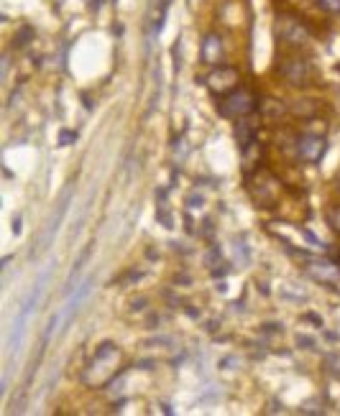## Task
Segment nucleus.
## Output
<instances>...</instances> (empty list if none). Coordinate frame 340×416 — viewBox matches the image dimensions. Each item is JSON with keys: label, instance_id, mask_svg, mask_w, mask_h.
Masks as SVG:
<instances>
[{"label": "nucleus", "instance_id": "2", "mask_svg": "<svg viewBox=\"0 0 340 416\" xmlns=\"http://www.w3.org/2000/svg\"><path fill=\"white\" fill-rule=\"evenodd\" d=\"M49 276H51V266H49V269L44 271V276H41V278L36 281V284H34L31 294L26 296V302L21 304V315L16 317V322H13V330H10V337H8L10 352H16V347H19V340L23 337V332H26V322H29V317L34 315V309H36L38 294L44 291V284L49 281Z\"/></svg>", "mask_w": 340, "mask_h": 416}, {"label": "nucleus", "instance_id": "9", "mask_svg": "<svg viewBox=\"0 0 340 416\" xmlns=\"http://www.w3.org/2000/svg\"><path fill=\"white\" fill-rule=\"evenodd\" d=\"M202 62L210 66H220L223 62V41L215 34H208L202 38Z\"/></svg>", "mask_w": 340, "mask_h": 416}, {"label": "nucleus", "instance_id": "6", "mask_svg": "<svg viewBox=\"0 0 340 416\" xmlns=\"http://www.w3.org/2000/svg\"><path fill=\"white\" fill-rule=\"evenodd\" d=\"M279 72H282L284 79L289 84H294V87H307L310 79L315 77V69H312L310 62H307V59H297V56H289L287 62H282V64H279Z\"/></svg>", "mask_w": 340, "mask_h": 416}, {"label": "nucleus", "instance_id": "18", "mask_svg": "<svg viewBox=\"0 0 340 416\" xmlns=\"http://www.w3.org/2000/svg\"><path fill=\"white\" fill-rule=\"evenodd\" d=\"M338 189H340V182H338Z\"/></svg>", "mask_w": 340, "mask_h": 416}, {"label": "nucleus", "instance_id": "5", "mask_svg": "<svg viewBox=\"0 0 340 416\" xmlns=\"http://www.w3.org/2000/svg\"><path fill=\"white\" fill-rule=\"evenodd\" d=\"M297 156L300 161L304 164H317L322 156H325V151H328V140L317 136V133H302V136H297Z\"/></svg>", "mask_w": 340, "mask_h": 416}, {"label": "nucleus", "instance_id": "8", "mask_svg": "<svg viewBox=\"0 0 340 416\" xmlns=\"http://www.w3.org/2000/svg\"><path fill=\"white\" fill-rule=\"evenodd\" d=\"M304 271L320 284H340V266L325 258H307Z\"/></svg>", "mask_w": 340, "mask_h": 416}, {"label": "nucleus", "instance_id": "16", "mask_svg": "<svg viewBox=\"0 0 340 416\" xmlns=\"http://www.w3.org/2000/svg\"><path fill=\"white\" fill-rule=\"evenodd\" d=\"M297 343H300V345H304V347H310V350H312V347H315V340H310V337H300V340H297Z\"/></svg>", "mask_w": 340, "mask_h": 416}, {"label": "nucleus", "instance_id": "12", "mask_svg": "<svg viewBox=\"0 0 340 416\" xmlns=\"http://www.w3.org/2000/svg\"><path fill=\"white\" fill-rule=\"evenodd\" d=\"M328 222H330L332 230L340 232V204H332L330 210H328Z\"/></svg>", "mask_w": 340, "mask_h": 416}, {"label": "nucleus", "instance_id": "10", "mask_svg": "<svg viewBox=\"0 0 340 416\" xmlns=\"http://www.w3.org/2000/svg\"><path fill=\"white\" fill-rule=\"evenodd\" d=\"M167 8H169V0H154V5L149 8V16H146V28H149V34H151V36H156V34H159V28L164 26Z\"/></svg>", "mask_w": 340, "mask_h": 416}, {"label": "nucleus", "instance_id": "15", "mask_svg": "<svg viewBox=\"0 0 340 416\" xmlns=\"http://www.w3.org/2000/svg\"><path fill=\"white\" fill-rule=\"evenodd\" d=\"M187 202H189V207H199V202H202V197H199V195H189Z\"/></svg>", "mask_w": 340, "mask_h": 416}, {"label": "nucleus", "instance_id": "4", "mask_svg": "<svg viewBox=\"0 0 340 416\" xmlns=\"http://www.w3.org/2000/svg\"><path fill=\"white\" fill-rule=\"evenodd\" d=\"M205 84H208V90L212 95H223L226 97V95L236 93L238 87H241V74H238L236 66L220 64L205 77Z\"/></svg>", "mask_w": 340, "mask_h": 416}, {"label": "nucleus", "instance_id": "3", "mask_svg": "<svg viewBox=\"0 0 340 416\" xmlns=\"http://www.w3.org/2000/svg\"><path fill=\"white\" fill-rule=\"evenodd\" d=\"M258 110V95L254 90H241L238 87L236 93H230L223 97V105H220V112L226 115V118H251L254 112Z\"/></svg>", "mask_w": 340, "mask_h": 416}, {"label": "nucleus", "instance_id": "1", "mask_svg": "<svg viewBox=\"0 0 340 416\" xmlns=\"http://www.w3.org/2000/svg\"><path fill=\"white\" fill-rule=\"evenodd\" d=\"M121 363H123V355L118 350V345L103 343L87 363L85 373H82V383L87 389H105L118 376Z\"/></svg>", "mask_w": 340, "mask_h": 416}, {"label": "nucleus", "instance_id": "14", "mask_svg": "<svg viewBox=\"0 0 340 416\" xmlns=\"http://www.w3.org/2000/svg\"><path fill=\"white\" fill-rule=\"evenodd\" d=\"M59 140H64V146H69V143L75 140V133H72V130H64V133L59 136Z\"/></svg>", "mask_w": 340, "mask_h": 416}, {"label": "nucleus", "instance_id": "11", "mask_svg": "<svg viewBox=\"0 0 340 416\" xmlns=\"http://www.w3.org/2000/svg\"><path fill=\"white\" fill-rule=\"evenodd\" d=\"M87 294H90V281L80 284V289H77L75 294H69V299H66V304H64V312H62V324H66L72 317H75V312L80 309V304L85 302Z\"/></svg>", "mask_w": 340, "mask_h": 416}, {"label": "nucleus", "instance_id": "7", "mask_svg": "<svg viewBox=\"0 0 340 416\" xmlns=\"http://www.w3.org/2000/svg\"><path fill=\"white\" fill-rule=\"evenodd\" d=\"M276 38L292 49H300L307 44V28L297 19H279L276 21Z\"/></svg>", "mask_w": 340, "mask_h": 416}, {"label": "nucleus", "instance_id": "17", "mask_svg": "<svg viewBox=\"0 0 340 416\" xmlns=\"http://www.w3.org/2000/svg\"><path fill=\"white\" fill-rule=\"evenodd\" d=\"M338 291H340V284H338Z\"/></svg>", "mask_w": 340, "mask_h": 416}, {"label": "nucleus", "instance_id": "13", "mask_svg": "<svg viewBox=\"0 0 340 416\" xmlns=\"http://www.w3.org/2000/svg\"><path fill=\"white\" fill-rule=\"evenodd\" d=\"M325 13H340V0H317Z\"/></svg>", "mask_w": 340, "mask_h": 416}]
</instances>
